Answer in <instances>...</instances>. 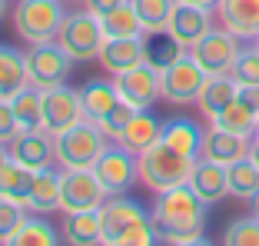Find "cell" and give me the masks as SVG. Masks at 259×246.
<instances>
[{"mask_svg":"<svg viewBox=\"0 0 259 246\" xmlns=\"http://www.w3.org/2000/svg\"><path fill=\"white\" fill-rule=\"evenodd\" d=\"M17 133H20V123L14 116V107H10V100L0 97V143H10Z\"/></svg>","mask_w":259,"mask_h":246,"instance_id":"obj_39","label":"cell"},{"mask_svg":"<svg viewBox=\"0 0 259 246\" xmlns=\"http://www.w3.org/2000/svg\"><path fill=\"white\" fill-rule=\"evenodd\" d=\"M252 137H259V127H256V133H252Z\"/></svg>","mask_w":259,"mask_h":246,"instance_id":"obj_47","label":"cell"},{"mask_svg":"<svg viewBox=\"0 0 259 246\" xmlns=\"http://www.w3.org/2000/svg\"><path fill=\"white\" fill-rule=\"evenodd\" d=\"M193 167H196L193 156L166 146L163 140L140 153V180H143V186H150L153 193H163V190H173V186H180V183H190Z\"/></svg>","mask_w":259,"mask_h":246,"instance_id":"obj_3","label":"cell"},{"mask_svg":"<svg viewBox=\"0 0 259 246\" xmlns=\"http://www.w3.org/2000/svg\"><path fill=\"white\" fill-rule=\"evenodd\" d=\"M33 173H37V170L23 167V163H17V160H7L0 167V196L23 207V203H27V193H30V186H33Z\"/></svg>","mask_w":259,"mask_h":246,"instance_id":"obj_28","label":"cell"},{"mask_svg":"<svg viewBox=\"0 0 259 246\" xmlns=\"http://www.w3.org/2000/svg\"><path fill=\"white\" fill-rule=\"evenodd\" d=\"M209 30H213V10H203V7H193V4L176 0L173 14H169V23H166V33L183 47V50H190V47L196 44V40H203Z\"/></svg>","mask_w":259,"mask_h":246,"instance_id":"obj_14","label":"cell"},{"mask_svg":"<svg viewBox=\"0 0 259 246\" xmlns=\"http://www.w3.org/2000/svg\"><path fill=\"white\" fill-rule=\"evenodd\" d=\"M63 243L70 246H93L103 243V220L100 210H80V213H63Z\"/></svg>","mask_w":259,"mask_h":246,"instance_id":"obj_21","label":"cell"},{"mask_svg":"<svg viewBox=\"0 0 259 246\" xmlns=\"http://www.w3.org/2000/svg\"><path fill=\"white\" fill-rule=\"evenodd\" d=\"M103 40H107L103 23H100V17L90 14V10H83V14H67V20H63L60 30H57V44H60L73 60H93V57H100Z\"/></svg>","mask_w":259,"mask_h":246,"instance_id":"obj_8","label":"cell"},{"mask_svg":"<svg viewBox=\"0 0 259 246\" xmlns=\"http://www.w3.org/2000/svg\"><path fill=\"white\" fill-rule=\"evenodd\" d=\"M236 93H239V84L233 80V73H209L203 90H199V97H196V107L206 120L213 123L229 103L236 100Z\"/></svg>","mask_w":259,"mask_h":246,"instance_id":"obj_18","label":"cell"},{"mask_svg":"<svg viewBox=\"0 0 259 246\" xmlns=\"http://www.w3.org/2000/svg\"><path fill=\"white\" fill-rule=\"evenodd\" d=\"M160 133H163V123L156 120L150 110H137V113H133V120L126 123V130L120 133V140H116V143H123L126 150H133V153L140 156L143 150H150L153 143H160Z\"/></svg>","mask_w":259,"mask_h":246,"instance_id":"obj_24","label":"cell"},{"mask_svg":"<svg viewBox=\"0 0 259 246\" xmlns=\"http://www.w3.org/2000/svg\"><path fill=\"white\" fill-rule=\"evenodd\" d=\"M100 220H103V243L107 246H153L160 239L153 216L137 200H126V193L107 196V203L100 207Z\"/></svg>","mask_w":259,"mask_h":246,"instance_id":"obj_2","label":"cell"},{"mask_svg":"<svg viewBox=\"0 0 259 246\" xmlns=\"http://www.w3.org/2000/svg\"><path fill=\"white\" fill-rule=\"evenodd\" d=\"M113 84H116V90H120L123 100L133 103L137 110H150L153 103L163 97L160 93V70L153 67V63H146V60H140L137 67L116 73Z\"/></svg>","mask_w":259,"mask_h":246,"instance_id":"obj_13","label":"cell"},{"mask_svg":"<svg viewBox=\"0 0 259 246\" xmlns=\"http://www.w3.org/2000/svg\"><path fill=\"white\" fill-rule=\"evenodd\" d=\"M60 236L63 233H57L54 226L47 223L44 213H30V210H27V216L20 220V226H17L10 246H57Z\"/></svg>","mask_w":259,"mask_h":246,"instance_id":"obj_27","label":"cell"},{"mask_svg":"<svg viewBox=\"0 0 259 246\" xmlns=\"http://www.w3.org/2000/svg\"><path fill=\"white\" fill-rule=\"evenodd\" d=\"M30 84V73H27V54H20L17 47L0 44V97L10 100L17 90Z\"/></svg>","mask_w":259,"mask_h":246,"instance_id":"obj_25","label":"cell"},{"mask_svg":"<svg viewBox=\"0 0 259 246\" xmlns=\"http://www.w3.org/2000/svg\"><path fill=\"white\" fill-rule=\"evenodd\" d=\"M180 54H183V47L176 44L166 30H163V33H146V57H143V60L153 63L156 70L169 67V63H173Z\"/></svg>","mask_w":259,"mask_h":246,"instance_id":"obj_34","label":"cell"},{"mask_svg":"<svg viewBox=\"0 0 259 246\" xmlns=\"http://www.w3.org/2000/svg\"><path fill=\"white\" fill-rule=\"evenodd\" d=\"M252 47H256V50H259V33H256V37H252Z\"/></svg>","mask_w":259,"mask_h":246,"instance_id":"obj_45","label":"cell"},{"mask_svg":"<svg viewBox=\"0 0 259 246\" xmlns=\"http://www.w3.org/2000/svg\"><path fill=\"white\" fill-rule=\"evenodd\" d=\"M229 73H233V80H236L239 87L259 84V50H256V47H243Z\"/></svg>","mask_w":259,"mask_h":246,"instance_id":"obj_36","label":"cell"},{"mask_svg":"<svg viewBox=\"0 0 259 246\" xmlns=\"http://www.w3.org/2000/svg\"><path fill=\"white\" fill-rule=\"evenodd\" d=\"M140 14V23H143L146 33H163L169 23V14H173L176 0H130Z\"/></svg>","mask_w":259,"mask_h":246,"instance_id":"obj_33","label":"cell"},{"mask_svg":"<svg viewBox=\"0 0 259 246\" xmlns=\"http://www.w3.org/2000/svg\"><path fill=\"white\" fill-rule=\"evenodd\" d=\"M206 73L203 67H199V60L190 54V50H183V54L176 57L169 67L160 70V93L166 103H176V107H183V103H196L199 90H203L206 84Z\"/></svg>","mask_w":259,"mask_h":246,"instance_id":"obj_6","label":"cell"},{"mask_svg":"<svg viewBox=\"0 0 259 246\" xmlns=\"http://www.w3.org/2000/svg\"><path fill=\"white\" fill-rule=\"evenodd\" d=\"M107 203V190L93 173V167H60V210L80 213V210H100Z\"/></svg>","mask_w":259,"mask_h":246,"instance_id":"obj_7","label":"cell"},{"mask_svg":"<svg viewBox=\"0 0 259 246\" xmlns=\"http://www.w3.org/2000/svg\"><path fill=\"white\" fill-rule=\"evenodd\" d=\"M93 173L100 177L107 196H123V193H130L133 183L140 180V156L113 140V146H107V150L100 153V160L93 163Z\"/></svg>","mask_w":259,"mask_h":246,"instance_id":"obj_9","label":"cell"},{"mask_svg":"<svg viewBox=\"0 0 259 246\" xmlns=\"http://www.w3.org/2000/svg\"><path fill=\"white\" fill-rule=\"evenodd\" d=\"M23 210H30V213H54V210H60V170L44 167L33 173V186L27 193Z\"/></svg>","mask_w":259,"mask_h":246,"instance_id":"obj_22","label":"cell"},{"mask_svg":"<svg viewBox=\"0 0 259 246\" xmlns=\"http://www.w3.org/2000/svg\"><path fill=\"white\" fill-rule=\"evenodd\" d=\"M120 4H126V0H83V10L103 17V14H110L113 7H120Z\"/></svg>","mask_w":259,"mask_h":246,"instance_id":"obj_40","label":"cell"},{"mask_svg":"<svg viewBox=\"0 0 259 246\" xmlns=\"http://www.w3.org/2000/svg\"><path fill=\"white\" fill-rule=\"evenodd\" d=\"M213 123H216V127H223V130H233V133H243V137H252V133H256V127H259V113L249 107V103H243L236 97V100L229 103V107L223 110Z\"/></svg>","mask_w":259,"mask_h":246,"instance_id":"obj_32","label":"cell"},{"mask_svg":"<svg viewBox=\"0 0 259 246\" xmlns=\"http://www.w3.org/2000/svg\"><path fill=\"white\" fill-rule=\"evenodd\" d=\"M23 216L27 213H23L20 203L0 196V243H10V239H14V233H17V226H20Z\"/></svg>","mask_w":259,"mask_h":246,"instance_id":"obj_38","label":"cell"},{"mask_svg":"<svg viewBox=\"0 0 259 246\" xmlns=\"http://www.w3.org/2000/svg\"><path fill=\"white\" fill-rule=\"evenodd\" d=\"M100 23H103V33H107V40H120V37H143V23H140V14L133 4H120V7H113L110 14L100 17Z\"/></svg>","mask_w":259,"mask_h":246,"instance_id":"obj_29","label":"cell"},{"mask_svg":"<svg viewBox=\"0 0 259 246\" xmlns=\"http://www.w3.org/2000/svg\"><path fill=\"white\" fill-rule=\"evenodd\" d=\"M63 4H76V0H63Z\"/></svg>","mask_w":259,"mask_h":246,"instance_id":"obj_46","label":"cell"},{"mask_svg":"<svg viewBox=\"0 0 259 246\" xmlns=\"http://www.w3.org/2000/svg\"><path fill=\"white\" fill-rule=\"evenodd\" d=\"M190 186L206 203H220V200L229 196V173H226L223 163H213V160H203V156H199L193 173H190Z\"/></svg>","mask_w":259,"mask_h":246,"instance_id":"obj_20","label":"cell"},{"mask_svg":"<svg viewBox=\"0 0 259 246\" xmlns=\"http://www.w3.org/2000/svg\"><path fill=\"white\" fill-rule=\"evenodd\" d=\"M239 50H243V44H239L236 33H229L226 27H220V30H209L203 40H196V44L190 47V54L199 60V67L206 70V73H229L233 70V63H236Z\"/></svg>","mask_w":259,"mask_h":246,"instance_id":"obj_12","label":"cell"},{"mask_svg":"<svg viewBox=\"0 0 259 246\" xmlns=\"http://www.w3.org/2000/svg\"><path fill=\"white\" fill-rule=\"evenodd\" d=\"M223 243L226 246H259V216H239V220H229L226 233H223Z\"/></svg>","mask_w":259,"mask_h":246,"instance_id":"obj_35","label":"cell"},{"mask_svg":"<svg viewBox=\"0 0 259 246\" xmlns=\"http://www.w3.org/2000/svg\"><path fill=\"white\" fill-rule=\"evenodd\" d=\"M63 20H67V10L60 7V0H17L14 4V30L27 44L57 40Z\"/></svg>","mask_w":259,"mask_h":246,"instance_id":"obj_5","label":"cell"},{"mask_svg":"<svg viewBox=\"0 0 259 246\" xmlns=\"http://www.w3.org/2000/svg\"><path fill=\"white\" fill-rule=\"evenodd\" d=\"M249 160L259 167V137H252V146H249Z\"/></svg>","mask_w":259,"mask_h":246,"instance_id":"obj_42","label":"cell"},{"mask_svg":"<svg viewBox=\"0 0 259 246\" xmlns=\"http://www.w3.org/2000/svg\"><path fill=\"white\" fill-rule=\"evenodd\" d=\"M10 160L23 163L30 170H44L57 163V150H54V137L40 127V130H20L10 140Z\"/></svg>","mask_w":259,"mask_h":246,"instance_id":"obj_15","label":"cell"},{"mask_svg":"<svg viewBox=\"0 0 259 246\" xmlns=\"http://www.w3.org/2000/svg\"><path fill=\"white\" fill-rule=\"evenodd\" d=\"M133 113H137V107H133V103H126V100H120L107 116H103V120H97V127L107 133L110 140H120V133L126 130V123L133 120Z\"/></svg>","mask_w":259,"mask_h":246,"instance_id":"obj_37","label":"cell"},{"mask_svg":"<svg viewBox=\"0 0 259 246\" xmlns=\"http://www.w3.org/2000/svg\"><path fill=\"white\" fill-rule=\"evenodd\" d=\"M229 173V196H236V200H252L259 193V167L249 160V156H243V160H236L233 167H226Z\"/></svg>","mask_w":259,"mask_h":246,"instance_id":"obj_31","label":"cell"},{"mask_svg":"<svg viewBox=\"0 0 259 246\" xmlns=\"http://www.w3.org/2000/svg\"><path fill=\"white\" fill-rule=\"evenodd\" d=\"M107 133L100 130L93 120H80L70 130L54 137V150H57V167H93L100 160V153L107 150Z\"/></svg>","mask_w":259,"mask_h":246,"instance_id":"obj_4","label":"cell"},{"mask_svg":"<svg viewBox=\"0 0 259 246\" xmlns=\"http://www.w3.org/2000/svg\"><path fill=\"white\" fill-rule=\"evenodd\" d=\"M160 140L166 146H173V150H180V153L199 160V150H203V130H199L193 120H186V116H176V120L163 123Z\"/></svg>","mask_w":259,"mask_h":246,"instance_id":"obj_26","label":"cell"},{"mask_svg":"<svg viewBox=\"0 0 259 246\" xmlns=\"http://www.w3.org/2000/svg\"><path fill=\"white\" fill-rule=\"evenodd\" d=\"M40 107H44V120H40V127H44L50 137H57V133L70 130L73 123L83 120V107H80V90H70L67 84L40 90Z\"/></svg>","mask_w":259,"mask_h":246,"instance_id":"obj_11","label":"cell"},{"mask_svg":"<svg viewBox=\"0 0 259 246\" xmlns=\"http://www.w3.org/2000/svg\"><path fill=\"white\" fill-rule=\"evenodd\" d=\"M10 107L14 116L20 123V130H40V120H44V107H40V87L27 84L23 90H17L10 97Z\"/></svg>","mask_w":259,"mask_h":246,"instance_id":"obj_30","label":"cell"},{"mask_svg":"<svg viewBox=\"0 0 259 246\" xmlns=\"http://www.w3.org/2000/svg\"><path fill=\"white\" fill-rule=\"evenodd\" d=\"M249 203H252V213H256V216H259V193H256V196H252V200H249Z\"/></svg>","mask_w":259,"mask_h":246,"instance_id":"obj_43","label":"cell"},{"mask_svg":"<svg viewBox=\"0 0 259 246\" xmlns=\"http://www.w3.org/2000/svg\"><path fill=\"white\" fill-rule=\"evenodd\" d=\"M220 23L239 40H252L259 33V0H220Z\"/></svg>","mask_w":259,"mask_h":246,"instance_id":"obj_19","label":"cell"},{"mask_svg":"<svg viewBox=\"0 0 259 246\" xmlns=\"http://www.w3.org/2000/svg\"><path fill=\"white\" fill-rule=\"evenodd\" d=\"M206 210H209V203L190 183H180L173 190L156 193V203H153L150 216H153V223H156L160 239L176 243V246H199V243H209L203 233L206 230Z\"/></svg>","mask_w":259,"mask_h":246,"instance_id":"obj_1","label":"cell"},{"mask_svg":"<svg viewBox=\"0 0 259 246\" xmlns=\"http://www.w3.org/2000/svg\"><path fill=\"white\" fill-rule=\"evenodd\" d=\"M120 100L123 97H120L113 80H87V84L80 87V107H83V116L93 120V123L103 120Z\"/></svg>","mask_w":259,"mask_h":246,"instance_id":"obj_23","label":"cell"},{"mask_svg":"<svg viewBox=\"0 0 259 246\" xmlns=\"http://www.w3.org/2000/svg\"><path fill=\"white\" fill-rule=\"evenodd\" d=\"M73 57L63 50L57 40H44V44H30L27 50V73H30V84L47 90V87H60L67 84L70 70H73Z\"/></svg>","mask_w":259,"mask_h":246,"instance_id":"obj_10","label":"cell"},{"mask_svg":"<svg viewBox=\"0 0 259 246\" xmlns=\"http://www.w3.org/2000/svg\"><path fill=\"white\" fill-rule=\"evenodd\" d=\"M249 146H252V137L223 130V127L213 123V127L203 133V150H199V156H203V160H213V163H223V167H233L236 160L249 156Z\"/></svg>","mask_w":259,"mask_h":246,"instance_id":"obj_16","label":"cell"},{"mask_svg":"<svg viewBox=\"0 0 259 246\" xmlns=\"http://www.w3.org/2000/svg\"><path fill=\"white\" fill-rule=\"evenodd\" d=\"M7 17V0H0V20Z\"/></svg>","mask_w":259,"mask_h":246,"instance_id":"obj_44","label":"cell"},{"mask_svg":"<svg viewBox=\"0 0 259 246\" xmlns=\"http://www.w3.org/2000/svg\"><path fill=\"white\" fill-rule=\"evenodd\" d=\"M146 57V33L143 37H120V40H103L100 47V67L107 70V73H123V70L137 67L140 60Z\"/></svg>","mask_w":259,"mask_h":246,"instance_id":"obj_17","label":"cell"},{"mask_svg":"<svg viewBox=\"0 0 259 246\" xmlns=\"http://www.w3.org/2000/svg\"><path fill=\"white\" fill-rule=\"evenodd\" d=\"M183 4H193V7H203V10H213V14H216V7H220V0H183Z\"/></svg>","mask_w":259,"mask_h":246,"instance_id":"obj_41","label":"cell"}]
</instances>
